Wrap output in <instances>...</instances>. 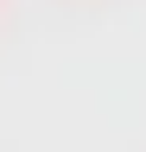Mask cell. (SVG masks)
Segmentation results:
<instances>
[]
</instances>
